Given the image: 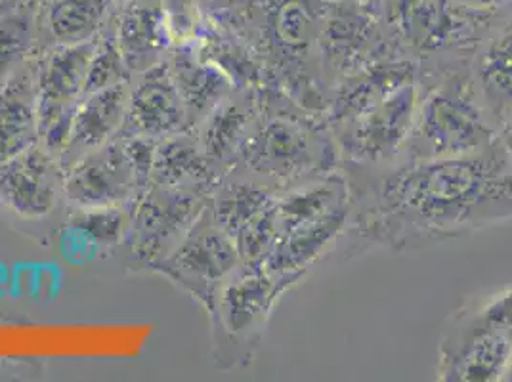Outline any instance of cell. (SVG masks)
Wrapping results in <instances>:
<instances>
[{
  "mask_svg": "<svg viewBox=\"0 0 512 382\" xmlns=\"http://www.w3.org/2000/svg\"><path fill=\"white\" fill-rule=\"evenodd\" d=\"M342 172L350 188L342 258L421 251L512 220V157L497 142L459 159Z\"/></svg>",
  "mask_w": 512,
  "mask_h": 382,
  "instance_id": "1",
  "label": "cell"
},
{
  "mask_svg": "<svg viewBox=\"0 0 512 382\" xmlns=\"http://www.w3.org/2000/svg\"><path fill=\"white\" fill-rule=\"evenodd\" d=\"M339 169V149L325 115L300 106L274 83L260 86L255 127L234 170L285 191Z\"/></svg>",
  "mask_w": 512,
  "mask_h": 382,
  "instance_id": "2",
  "label": "cell"
},
{
  "mask_svg": "<svg viewBox=\"0 0 512 382\" xmlns=\"http://www.w3.org/2000/svg\"><path fill=\"white\" fill-rule=\"evenodd\" d=\"M419 100L400 163L476 155L497 140V127L470 77V62L419 67Z\"/></svg>",
  "mask_w": 512,
  "mask_h": 382,
  "instance_id": "3",
  "label": "cell"
},
{
  "mask_svg": "<svg viewBox=\"0 0 512 382\" xmlns=\"http://www.w3.org/2000/svg\"><path fill=\"white\" fill-rule=\"evenodd\" d=\"M512 358V285L472 297L453 312L438 350V379L503 381Z\"/></svg>",
  "mask_w": 512,
  "mask_h": 382,
  "instance_id": "4",
  "label": "cell"
},
{
  "mask_svg": "<svg viewBox=\"0 0 512 382\" xmlns=\"http://www.w3.org/2000/svg\"><path fill=\"white\" fill-rule=\"evenodd\" d=\"M293 285L264 264L241 262L220 285L209 308L214 358L224 369L255 360L260 340L283 293Z\"/></svg>",
  "mask_w": 512,
  "mask_h": 382,
  "instance_id": "5",
  "label": "cell"
},
{
  "mask_svg": "<svg viewBox=\"0 0 512 382\" xmlns=\"http://www.w3.org/2000/svg\"><path fill=\"white\" fill-rule=\"evenodd\" d=\"M419 100V83L396 88L377 104L331 128L342 170H384L404 157Z\"/></svg>",
  "mask_w": 512,
  "mask_h": 382,
  "instance_id": "6",
  "label": "cell"
},
{
  "mask_svg": "<svg viewBox=\"0 0 512 382\" xmlns=\"http://www.w3.org/2000/svg\"><path fill=\"white\" fill-rule=\"evenodd\" d=\"M209 197L211 193L207 191L150 184L132 209V222L123 245L130 264L150 270L171 255L207 209Z\"/></svg>",
  "mask_w": 512,
  "mask_h": 382,
  "instance_id": "7",
  "label": "cell"
},
{
  "mask_svg": "<svg viewBox=\"0 0 512 382\" xmlns=\"http://www.w3.org/2000/svg\"><path fill=\"white\" fill-rule=\"evenodd\" d=\"M239 264L234 237L205 209L171 255L151 266L150 272L167 277L209 312L216 291Z\"/></svg>",
  "mask_w": 512,
  "mask_h": 382,
  "instance_id": "8",
  "label": "cell"
},
{
  "mask_svg": "<svg viewBox=\"0 0 512 382\" xmlns=\"http://www.w3.org/2000/svg\"><path fill=\"white\" fill-rule=\"evenodd\" d=\"M144 191L121 138L75 159L64 176V203L71 209L127 207Z\"/></svg>",
  "mask_w": 512,
  "mask_h": 382,
  "instance_id": "9",
  "label": "cell"
},
{
  "mask_svg": "<svg viewBox=\"0 0 512 382\" xmlns=\"http://www.w3.org/2000/svg\"><path fill=\"white\" fill-rule=\"evenodd\" d=\"M62 161L41 144L0 163V207L22 220H43L64 201Z\"/></svg>",
  "mask_w": 512,
  "mask_h": 382,
  "instance_id": "10",
  "label": "cell"
},
{
  "mask_svg": "<svg viewBox=\"0 0 512 382\" xmlns=\"http://www.w3.org/2000/svg\"><path fill=\"white\" fill-rule=\"evenodd\" d=\"M186 130L193 128L165 58L132 79L127 119L117 138L150 136L161 140Z\"/></svg>",
  "mask_w": 512,
  "mask_h": 382,
  "instance_id": "11",
  "label": "cell"
},
{
  "mask_svg": "<svg viewBox=\"0 0 512 382\" xmlns=\"http://www.w3.org/2000/svg\"><path fill=\"white\" fill-rule=\"evenodd\" d=\"M258 115V88H235L195 128L199 144L216 169L230 174L237 167Z\"/></svg>",
  "mask_w": 512,
  "mask_h": 382,
  "instance_id": "12",
  "label": "cell"
},
{
  "mask_svg": "<svg viewBox=\"0 0 512 382\" xmlns=\"http://www.w3.org/2000/svg\"><path fill=\"white\" fill-rule=\"evenodd\" d=\"M39 144V88L31 56L0 83V163Z\"/></svg>",
  "mask_w": 512,
  "mask_h": 382,
  "instance_id": "13",
  "label": "cell"
},
{
  "mask_svg": "<svg viewBox=\"0 0 512 382\" xmlns=\"http://www.w3.org/2000/svg\"><path fill=\"white\" fill-rule=\"evenodd\" d=\"M130 85L107 86L81 98L73 119L69 148L60 159L64 170L81 155L106 146L121 134L130 104Z\"/></svg>",
  "mask_w": 512,
  "mask_h": 382,
  "instance_id": "14",
  "label": "cell"
},
{
  "mask_svg": "<svg viewBox=\"0 0 512 382\" xmlns=\"http://www.w3.org/2000/svg\"><path fill=\"white\" fill-rule=\"evenodd\" d=\"M167 65L193 130L235 90L234 83L199 54L195 43L174 44Z\"/></svg>",
  "mask_w": 512,
  "mask_h": 382,
  "instance_id": "15",
  "label": "cell"
},
{
  "mask_svg": "<svg viewBox=\"0 0 512 382\" xmlns=\"http://www.w3.org/2000/svg\"><path fill=\"white\" fill-rule=\"evenodd\" d=\"M470 77L499 130L512 115V25L480 43L470 58Z\"/></svg>",
  "mask_w": 512,
  "mask_h": 382,
  "instance_id": "16",
  "label": "cell"
},
{
  "mask_svg": "<svg viewBox=\"0 0 512 382\" xmlns=\"http://www.w3.org/2000/svg\"><path fill=\"white\" fill-rule=\"evenodd\" d=\"M226 174L214 167L199 144L197 132L186 130L161 138L155 151L151 184L213 193Z\"/></svg>",
  "mask_w": 512,
  "mask_h": 382,
  "instance_id": "17",
  "label": "cell"
},
{
  "mask_svg": "<svg viewBox=\"0 0 512 382\" xmlns=\"http://www.w3.org/2000/svg\"><path fill=\"white\" fill-rule=\"evenodd\" d=\"M115 37L134 77L161 64L176 44L169 18L159 6H138L128 10L121 20H117Z\"/></svg>",
  "mask_w": 512,
  "mask_h": 382,
  "instance_id": "18",
  "label": "cell"
},
{
  "mask_svg": "<svg viewBox=\"0 0 512 382\" xmlns=\"http://www.w3.org/2000/svg\"><path fill=\"white\" fill-rule=\"evenodd\" d=\"M279 191L255 178L232 170L214 188L207 211L214 222L228 234H239L247 224H251L260 214L266 213L278 199Z\"/></svg>",
  "mask_w": 512,
  "mask_h": 382,
  "instance_id": "19",
  "label": "cell"
},
{
  "mask_svg": "<svg viewBox=\"0 0 512 382\" xmlns=\"http://www.w3.org/2000/svg\"><path fill=\"white\" fill-rule=\"evenodd\" d=\"M106 20L107 0H50L37 16L39 52L92 41L104 33Z\"/></svg>",
  "mask_w": 512,
  "mask_h": 382,
  "instance_id": "20",
  "label": "cell"
},
{
  "mask_svg": "<svg viewBox=\"0 0 512 382\" xmlns=\"http://www.w3.org/2000/svg\"><path fill=\"white\" fill-rule=\"evenodd\" d=\"M96 41L98 37L86 43L52 46L35 54L39 98L79 102L85 96L86 77Z\"/></svg>",
  "mask_w": 512,
  "mask_h": 382,
  "instance_id": "21",
  "label": "cell"
},
{
  "mask_svg": "<svg viewBox=\"0 0 512 382\" xmlns=\"http://www.w3.org/2000/svg\"><path fill=\"white\" fill-rule=\"evenodd\" d=\"M193 43L199 54L218 67L235 88H260L268 83L266 64L251 44L214 29H203Z\"/></svg>",
  "mask_w": 512,
  "mask_h": 382,
  "instance_id": "22",
  "label": "cell"
},
{
  "mask_svg": "<svg viewBox=\"0 0 512 382\" xmlns=\"http://www.w3.org/2000/svg\"><path fill=\"white\" fill-rule=\"evenodd\" d=\"M39 12L33 6H0V83L39 52Z\"/></svg>",
  "mask_w": 512,
  "mask_h": 382,
  "instance_id": "23",
  "label": "cell"
},
{
  "mask_svg": "<svg viewBox=\"0 0 512 382\" xmlns=\"http://www.w3.org/2000/svg\"><path fill=\"white\" fill-rule=\"evenodd\" d=\"M132 209L127 207H96V209H71L67 214V230L73 235L83 237L86 243L96 249L111 253L117 247H123L127 241Z\"/></svg>",
  "mask_w": 512,
  "mask_h": 382,
  "instance_id": "24",
  "label": "cell"
},
{
  "mask_svg": "<svg viewBox=\"0 0 512 382\" xmlns=\"http://www.w3.org/2000/svg\"><path fill=\"white\" fill-rule=\"evenodd\" d=\"M134 75L127 65V60L119 48L115 29L107 31L98 37L96 48L88 67L86 77L85 94L102 90L107 86L121 85V83H132Z\"/></svg>",
  "mask_w": 512,
  "mask_h": 382,
  "instance_id": "25",
  "label": "cell"
},
{
  "mask_svg": "<svg viewBox=\"0 0 512 382\" xmlns=\"http://www.w3.org/2000/svg\"><path fill=\"white\" fill-rule=\"evenodd\" d=\"M79 102L39 98V144L58 159H62L69 148Z\"/></svg>",
  "mask_w": 512,
  "mask_h": 382,
  "instance_id": "26",
  "label": "cell"
},
{
  "mask_svg": "<svg viewBox=\"0 0 512 382\" xmlns=\"http://www.w3.org/2000/svg\"><path fill=\"white\" fill-rule=\"evenodd\" d=\"M128 159L132 163V169L136 172L138 184L142 191L148 190L151 184V170H153V161H155V151H157V138L150 136H123L121 138Z\"/></svg>",
  "mask_w": 512,
  "mask_h": 382,
  "instance_id": "27",
  "label": "cell"
},
{
  "mask_svg": "<svg viewBox=\"0 0 512 382\" xmlns=\"http://www.w3.org/2000/svg\"><path fill=\"white\" fill-rule=\"evenodd\" d=\"M495 142L509 157H512V115L497 130V140Z\"/></svg>",
  "mask_w": 512,
  "mask_h": 382,
  "instance_id": "28",
  "label": "cell"
},
{
  "mask_svg": "<svg viewBox=\"0 0 512 382\" xmlns=\"http://www.w3.org/2000/svg\"><path fill=\"white\" fill-rule=\"evenodd\" d=\"M503 381L512 382V358L511 361H509V365H507V371H505V375H503Z\"/></svg>",
  "mask_w": 512,
  "mask_h": 382,
  "instance_id": "29",
  "label": "cell"
},
{
  "mask_svg": "<svg viewBox=\"0 0 512 382\" xmlns=\"http://www.w3.org/2000/svg\"><path fill=\"white\" fill-rule=\"evenodd\" d=\"M6 373H8V363L4 360H0V377L6 375Z\"/></svg>",
  "mask_w": 512,
  "mask_h": 382,
  "instance_id": "30",
  "label": "cell"
}]
</instances>
